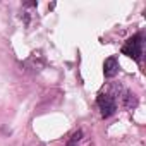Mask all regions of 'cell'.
Wrapping results in <instances>:
<instances>
[{
	"mask_svg": "<svg viewBox=\"0 0 146 146\" xmlns=\"http://www.w3.org/2000/svg\"><path fill=\"white\" fill-rule=\"evenodd\" d=\"M143 40H144L143 33L132 35L131 38L125 40V43L122 46V53L127 55V57H131L136 62H141V58H143V43H144Z\"/></svg>",
	"mask_w": 146,
	"mask_h": 146,
	"instance_id": "1",
	"label": "cell"
},
{
	"mask_svg": "<svg viewBox=\"0 0 146 146\" xmlns=\"http://www.w3.org/2000/svg\"><path fill=\"white\" fill-rule=\"evenodd\" d=\"M96 105H98L100 113H102L103 119H108V117H112V115L117 112V102H115V98H113L112 95H108V93H102V95L96 98Z\"/></svg>",
	"mask_w": 146,
	"mask_h": 146,
	"instance_id": "2",
	"label": "cell"
},
{
	"mask_svg": "<svg viewBox=\"0 0 146 146\" xmlns=\"http://www.w3.org/2000/svg\"><path fill=\"white\" fill-rule=\"evenodd\" d=\"M103 74L108 79H112V78H115L119 74V60H117V57L105 58V62H103Z\"/></svg>",
	"mask_w": 146,
	"mask_h": 146,
	"instance_id": "3",
	"label": "cell"
},
{
	"mask_svg": "<svg viewBox=\"0 0 146 146\" xmlns=\"http://www.w3.org/2000/svg\"><path fill=\"white\" fill-rule=\"evenodd\" d=\"M122 103H124V107H125V108L132 110V108L137 105V98H136V95H132L131 91H125V93H124V96H122Z\"/></svg>",
	"mask_w": 146,
	"mask_h": 146,
	"instance_id": "4",
	"label": "cell"
},
{
	"mask_svg": "<svg viewBox=\"0 0 146 146\" xmlns=\"http://www.w3.org/2000/svg\"><path fill=\"white\" fill-rule=\"evenodd\" d=\"M67 146H78V144H76V143H72V141H69V143H67Z\"/></svg>",
	"mask_w": 146,
	"mask_h": 146,
	"instance_id": "5",
	"label": "cell"
},
{
	"mask_svg": "<svg viewBox=\"0 0 146 146\" xmlns=\"http://www.w3.org/2000/svg\"><path fill=\"white\" fill-rule=\"evenodd\" d=\"M35 146H43V144H35Z\"/></svg>",
	"mask_w": 146,
	"mask_h": 146,
	"instance_id": "6",
	"label": "cell"
}]
</instances>
